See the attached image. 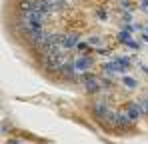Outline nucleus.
<instances>
[{
	"instance_id": "7ed1b4c3",
	"label": "nucleus",
	"mask_w": 148,
	"mask_h": 144,
	"mask_svg": "<svg viewBox=\"0 0 148 144\" xmlns=\"http://www.w3.org/2000/svg\"><path fill=\"white\" fill-rule=\"evenodd\" d=\"M10 144H18V142H14V140H12V142H10Z\"/></svg>"
},
{
	"instance_id": "f257e3e1",
	"label": "nucleus",
	"mask_w": 148,
	"mask_h": 144,
	"mask_svg": "<svg viewBox=\"0 0 148 144\" xmlns=\"http://www.w3.org/2000/svg\"><path fill=\"white\" fill-rule=\"evenodd\" d=\"M124 114H126L128 118L132 120V122H134V120H138L140 116H142V112H140V108H138V104H136V102H130V104L126 106Z\"/></svg>"
},
{
	"instance_id": "f03ea898",
	"label": "nucleus",
	"mask_w": 148,
	"mask_h": 144,
	"mask_svg": "<svg viewBox=\"0 0 148 144\" xmlns=\"http://www.w3.org/2000/svg\"><path fill=\"white\" fill-rule=\"evenodd\" d=\"M122 82H124V86H126V88H136V84H138V82H136V78H130V76H124Z\"/></svg>"
}]
</instances>
